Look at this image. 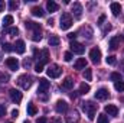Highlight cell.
<instances>
[{
    "label": "cell",
    "instance_id": "17",
    "mask_svg": "<svg viewBox=\"0 0 124 123\" xmlns=\"http://www.w3.org/2000/svg\"><path fill=\"white\" fill-rule=\"evenodd\" d=\"M85 67H87V60L85 58H78L74 64L75 70H85Z\"/></svg>",
    "mask_w": 124,
    "mask_h": 123
},
{
    "label": "cell",
    "instance_id": "32",
    "mask_svg": "<svg viewBox=\"0 0 124 123\" xmlns=\"http://www.w3.org/2000/svg\"><path fill=\"white\" fill-rule=\"evenodd\" d=\"M107 64H110V65H114L116 62H117V60H116V57L114 55H110V57H107Z\"/></svg>",
    "mask_w": 124,
    "mask_h": 123
},
{
    "label": "cell",
    "instance_id": "37",
    "mask_svg": "<svg viewBox=\"0 0 124 123\" xmlns=\"http://www.w3.org/2000/svg\"><path fill=\"white\" fill-rule=\"evenodd\" d=\"M6 114V106L4 104H0V117H3Z\"/></svg>",
    "mask_w": 124,
    "mask_h": 123
},
{
    "label": "cell",
    "instance_id": "28",
    "mask_svg": "<svg viewBox=\"0 0 124 123\" xmlns=\"http://www.w3.org/2000/svg\"><path fill=\"white\" fill-rule=\"evenodd\" d=\"M110 78H111V81H114V83L121 81V74H120V72H111Z\"/></svg>",
    "mask_w": 124,
    "mask_h": 123
},
{
    "label": "cell",
    "instance_id": "43",
    "mask_svg": "<svg viewBox=\"0 0 124 123\" xmlns=\"http://www.w3.org/2000/svg\"><path fill=\"white\" fill-rule=\"evenodd\" d=\"M4 6H6V4H4V1H3V0H0V12H3V10H4Z\"/></svg>",
    "mask_w": 124,
    "mask_h": 123
},
{
    "label": "cell",
    "instance_id": "33",
    "mask_svg": "<svg viewBox=\"0 0 124 123\" xmlns=\"http://www.w3.org/2000/svg\"><path fill=\"white\" fill-rule=\"evenodd\" d=\"M9 7H10L12 10H15V9H17V7H19V3H17V1H15V0H10Z\"/></svg>",
    "mask_w": 124,
    "mask_h": 123
},
{
    "label": "cell",
    "instance_id": "18",
    "mask_svg": "<svg viewBox=\"0 0 124 123\" xmlns=\"http://www.w3.org/2000/svg\"><path fill=\"white\" fill-rule=\"evenodd\" d=\"M120 41H121V38L120 36H116V38H111L110 39V49H117L118 48V45H120Z\"/></svg>",
    "mask_w": 124,
    "mask_h": 123
},
{
    "label": "cell",
    "instance_id": "15",
    "mask_svg": "<svg viewBox=\"0 0 124 123\" xmlns=\"http://www.w3.org/2000/svg\"><path fill=\"white\" fill-rule=\"evenodd\" d=\"M72 13L75 15V18H81V15H82V6H81V3H78V1H75L74 4H72Z\"/></svg>",
    "mask_w": 124,
    "mask_h": 123
},
{
    "label": "cell",
    "instance_id": "9",
    "mask_svg": "<svg viewBox=\"0 0 124 123\" xmlns=\"http://www.w3.org/2000/svg\"><path fill=\"white\" fill-rule=\"evenodd\" d=\"M9 94H10V98H12V101H13V103L19 104V103L22 101V93L19 91V90H16V88H12V90L9 91Z\"/></svg>",
    "mask_w": 124,
    "mask_h": 123
},
{
    "label": "cell",
    "instance_id": "36",
    "mask_svg": "<svg viewBox=\"0 0 124 123\" xmlns=\"http://www.w3.org/2000/svg\"><path fill=\"white\" fill-rule=\"evenodd\" d=\"M35 71H36V72H42V71H43V65L38 62V64L35 65Z\"/></svg>",
    "mask_w": 124,
    "mask_h": 123
},
{
    "label": "cell",
    "instance_id": "24",
    "mask_svg": "<svg viewBox=\"0 0 124 123\" xmlns=\"http://www.w3.org/2000/svg\"><path fill=\"white\" fill-rule=\"evenodd\" d=\"M59 42H61V39H59L56 35H52V36L49 38V45H51V46H58Z\"/></svg>",
    "mask_w": 124,
    "mask_h": 123
},
{
    "label": "cell",
    "instance_id": "5",
    "mask_svg": "<svg viewBox=\"0 0 124 123\" xmlns=\"http://www.w3.org/2000/svg\"><path fill=\"white\" fill-rule=\"evenodd\" d=\"M46 72H48V75H49L51 78H58V77L61 75L62 70L59 68V65H56V64H51V65L48 67Z\"/></svg>",
    "mask_w": 124,
    "mask_h": 123
},
{
    "label": "cell",
    "instance_id": "8",
    "mask_svg": "<svg viewBox=\"0 0 124 123\" xmlns=\"http://www.w3.org/2000/svg\"><path fill=\"white\" fill-rule=\"evenodd\" d=\"M90 58H91V61L94 64H100V61H101V51H100V48H93L90 51Z\"/></svg>",
    "mask_w": 124,
    "mask_h": 123
},
{
    "label": "cell",
    "instance_id": "38",
    "mask_svg": "<svg viewBox=\"0 0 124 123\" xmlns=\"http://www.w3.org/2000/svg\"><path fill=\"white\" fill-rule=\"evenodd\" d=\"M51 123H62V120H61V117H52Z\"/></svg>",
    "mask_w": 124,
    "mask_h": 123
},
{
    "label": "cell",
    "instance_id": "39",
    "mask_svg": "<svg viewBox=\"0 0 124 123\" xmlns=\"http://www.w3.org/2000/svg\"><path fill=\"white\" fill-rule=\"evenodd\" d=\"M23 67H25V68H29V67H31V60H25V61H23Z\"/></svg>",
    "mask_w": 124,
    "mask_h": 123
},
{
    "label": "cell",
    "instance_id": "42",
    "mask_svg": "<svg viewBox=\"0 0 124 123\" xmlns=\"http://www.w3.org/2000/svg\"><path fill=\"white\" fill-rule=\"evenodd\" d=\"M46 122H48V120H46V117H39L36 123H46Z\"/></svg>",
    "mask_w": 124,
    "mask_h": 123
},
{
    "label": "cell",
    "instance_id": "6",
    "mask_svg": "<svg viewBox=\"0 0 124 123\" xmlns=\"http://www.w3.org/2000/svg\"><path fill=\"white\" fill-rule=\"evenodd\" d=\"M33 54H35V58H36V60H39V64L45 65V64L48 62L49 55H48V51H46V49H43V51H38V49H35V51H33Z\"/></svg>",
    "mask_w": 124,
    "mask_h": 123
},
{
    "label": "cell",
    "instance_id": "46",
    "mask_svg": "<svg viewBox=\"0 0 124 123\" xmlns=\"http://www.w3.org/2000/svg\"><path fill=\"white\" fill-rule=\"evenodd\" d=\"M48 25H49V26H52V25H54V20H52V19H49V22H48Z\"/></svg>",
    "mask_w": 124,
    "mask_h": 123
},
{
    "label": "cell",
    "instance_id": "50",
    "mask_svg": "<svg viewBox=\"0 0 124 123\" xmlns=\"http://www.w3.org/2000/svg\"><path fill=\"white\" fill-rule=\"evenodd\" d=\"M25 123H29V122H25Z\"/></svg>",
    "mask_w": 124,
    "mask_h": 123
},
{
    "label": "cell",
    "instance_id": "48",
    "mask_svg": "<svg viewBox=\"0 0 124 123\" xmlns=\"http://www.w3.org/2000/svg\"><path fill=\"white\" fill-rule=\"evenodd\" d=\"M0 61H1V54H0Z\"/></svg>",
    "mask_w": 124,
    "mask_h": 123
},
{
    "label": "cell",
    "instance_id": "35",
    "mask_svg": "<svg viewBox=\"0 0 124 123\" xmlns=\"http://www.w3.org/2000/svg\"><path fill=\"white\" fill-rule=\"evenodd\" d=\"M63 60L66 62H69L72 60V52H65V54H63Z\"/></svg>",
    "mask_w": 124,
    "mask_h": 123
},
{
    "label": "cell",
    "instance_id": "21",
    "mask_svg": "<svg viewBox=\"0 0 124 123\" xmlns=\"http://www.w3.org/2000/svg\"><path fill=\"white\" fill-rule=\"evenodd\" d=\"M62 87L66 88V90H71V88L74 87V80H72L71 77H66V78L62 81Z\"/></svg>",
    "mask_w": 124,
    "mask_h": 123
},
{
    "label": "cell",
    "instance_id": "27",
    "mask_svg": "<svg viewBox=\"0 0 124 123\" xmlns=\"http://www.w3.org/2000/svg\"><path fill=\"white\" fill-rule=\"evenodd\" d=\"M97 123H110L108 120V116L107 114H98V117H97Z\"/></svg>",
    "mask_w": 124,
    "mask_h": 123
},
{
    "label": "cell",
    "instance_id": "26",
    "mask_svg": "<svg viewBox=\"0 0 124 123\" xmlns=\"http://www.w3.org/2000/svg\"><path fill=\"white\" fill-rule=\"evenodd\" d=\"M84 78H85L87 81H91V80H93V70H91V68H85V71H84Z\"/></svg>",
    "mask_w": 124,
    "mask_h": 123
},
{
    "label": "cell",
    "instance_id": "51",
    "mask_svg": "<svg viewBox=\"0 0 124 123\" xmlns=\"http://www.w3.org/2000/svg\"><path fill=\"white\" fill-rule=\"evenodd\" d=\"M123 101H124V98H123Z\"/></svg>",
    "mask_w": 124,
    "mask_h": 123
},
{
    "label": "cell",
    "instance_id": "34",
    "mask_svg": "<svg viewBox=\"0 0 124 123\" xmlns=\"http://www.w3.org/2000/svg\"><path fill=\"white\" fill-rule=\"evenodd\" d=\"M3 49H4L6 52H12L15 48H13V45H10V44H4V45H3Z\"/></svg>",
    "mask_w": 124,
    "mask_h": 123
},
{
    "label": "cell",
    "instance_id": "49",
    "mask_svg": "<svg viewBox=\"0 0 124 123\" xmlns=\"http://www.w3.org/2000/svg\"><path fill=\"white\" fill-rule=\"evenodd\" d=\"M7 123H12V122H7Z\"/></svg>",
    "mask_w": 124,
    "mask_h": 123
},
{
    "label": "cell",
    "instance_id": "23",
    "mask_svg": "<svg viewBox=\"0 0 124 123\" xmlns=\"http://www.w3.org/2000/svg\"><path fill=\"white\" fill-rule=\"evenodd\" d=\"M12 23H13V16H10V15L4 16V19H3V26H4V28H10Z\"/></svg>",
    "mask_w": 124,
    "mask_h": 123
},
{
    "label": "cell",
    "instance_id": "22",
    "mask_svg": "<svg viewBox=\"0 0 124 123\" xmlns=\"http://www.w3.org/2000/svg\"><path fill=\"white\" fill-rule=\"evenodd\" d=\"M111 12H113V15L114 16H118L120 15V12H121V4L120 3H111Z\"/></svg>",
    "mask_w": 124,
    "mask_h": 123
},
{
    "label": "cell",
    "instance_id": "1",
    "mask_svg": "<svg viewBox=\"0 0 124 123\" xmlns=\"http://www.w3.org/2000/svg\"><path fill=\"white\" fill-rule=\"evenodd\" d=\"M25 25H26V28H28V29H31V31H32V39H33L35 42H38V41H40V39H42V28H40V25H39V23L32 22V20H28Z\"/></svg>",
    "mask_w": 124,
    "mask_h": 123
},
{
    "label": "cell",
    "instance_id": "2",
    "mask_svg": "<svg viewBox=\"0 0 124 123\" xmlns=\"http://www.w3.org/2000/svg\"><path fill=\"white\" fill-rule=\"evenodd\" d=\"M82 110L88 114V119L93 120L95 116V112H97V104H94L93 101H85V103H82Z\"/></svg>",
    "mask_w": 124,
    "mask_h": 123
},
{
    "label": "cell",
    "instance_id": "29",
    "mask_svg": "<svg viewBox=\"0 0 124 123\" xmlns=\"http://www.w3.org/2000/svg\"><path fill=\"white\" fill-rule=\"evenodd\" d=\"M90 91V86L88 84H85V83H82L81 84V87H79V94H87V93Z\"/></svg>",
    "mask_w": 124,
    "mask_h": 123
},
{
    "label": "cell",
    "instance_id": "19",
    "mask_svg": "<svg viewBox=\"0 0 124 123\" xmlns=\"http://www.w3.org/2000/svg\"><path fill=\"white\" fill-rule=\"evenodd\" d=\"M32 15L33 16H36V18H42V16H45V12H43V9L42 7H39V6H35V7H32Z\"/></svg>",
    "mask_w": 124,
    "mask_h": 123
},
{
    "label": "cell",
    "instance_id": "14",
    "mask_svg": "<svg viewBox=\"0 0 124 123\" xmlns=\"http://www.w3.org/2000/svg\"><path fill=\"white\" fill-rule=\"evenodd\" d=\"M6 65H7L12 71H16V70L19 68V61H17V58H7V60H6Z\"/></svg>",
    "mask_w": 124,
    "mask_h": 123
},
{
    "label": "cell",
    "instance_id": "16",
    "mask_svg": "<svg viewBox=\"0 0 124 123\" xmlns=\"http://www.w3.org/2000/svg\"><path fill=\"white\" fill-rule=\"evenodd\" d=\"M15 51L17 52V54H25V51H26V46H25V42L22 41V39H19L15 45Z\"/></svg>",
    "mask_w": 124,
    "mask_h": 123
},
{
    "label": "cell",
    "instance_id": "7",
    "mask_svg": "<svg viewBox=\"0 0 124 123\" xmlns=\"http://www.w3.org/2000/svg\"><path fill=\"white\" fill-rule=\"evenodd\" d=\"M69 46H71V51H72L74 54H78V55H82V54L85 52V46H84L82 44H79V42H75V41H72Z\"/></svg>",
    "mask_w": 124,
    "mask_h": 123
},
{
    "label": "cell",
    "instance_id": "4",
    "mask_svg": "<svg viewBox=\"0 0 124 123\" xmlns=\"http://www.w3.org/2000/svg\"><path fill=\"white\" fill-rule=\"evenodd\" d=\"M17 84L23 88V90H28V88H31L32 86V77H29V75H20L19 78H17Z\"/></svg>",
    "mask_w": 124,
    "mask_h": 123
},
{
    "label": "cell",
    "instance_id": "41",
    "mask_svg": "<svg viewBox=\"0 0 124 123\" xmlns=\"http://www.w3.org/2000/svg\"><path fill=\"white\" fill-rule=\"evenodd\" d=\"M68 38L72 41V39H75V38H77V33H75V32H71V33H68Z\"/></svg>",
    "mask_w": 124,
    "mask_h": 123
},
{
    "label": "cell",
    "instance_id": "10",
    "mask_svg": "<svg viewBox=\"0 0 124 123\" xmlns=\"http://www.w3.org/2000/svg\"><path fill=\"white\" fill-rule=\"evenodd\" d=\"M49 87H51V83H49L46 78H40V80H39V90H38V93H39V94L46 93L49 90Z\"/></svg>",
    "mask_w": 124,
    "mask_h": 123
},
{
    "label": "cell",
    "instance_id": "47",
    "mask_svg": "<svg viewBox=\"0 0 124 123\" xmlns=\"http://www.w3.org/2000/svg\"><path fill=\"white\" fill-rule=\"evenodd\" d=\"M68 123H77V122H72V120H68Z\"/></svg>",
    "mask_w": 124,
    "mask_h": 123
},
{
    "label": "cell",
    "instance_id": "13",
    "mask_svg": "<svg viewBox=\"0 0 124 123\" xmlns=\"http://www.w3.org/2000/svg\"><path fill=\"white\" fill-rule=\"evenodd\" d=\"M55 109H56V112H58V113H65V112L68 110V103H66L65 100H58V101H56Z\"/></svg>",
    "mask_w": 124,
    "mask_h": 123
},
{
    "label": "cell",
    "instance_id": "3",
    "mask_svg": "<svg viewBox=\"0 0 124 123\" xmlns=\"http://www.w3.org/2000/svg\"><path fill=\"white\" fill-rule=\"evenodd\" d=\"M59 26H61L62 31H66V29H69L71 26H72V16L69 15V13H62L61 19H59Z\"/></svg>",
    "mask_w": 124,
    "mask_h": 123
},
{
    "label": "cell",
    "instance_id": "12",
    "mask_svg": "<svg viewBox=\"0 0 124 123\" xmlns=\"http://www.w3.org/2000/svg\"><path fill=\"white\" fill-rule=\"evenodd\" d=\"M108 97H110V93H108L107 88H100L95 93V98L97 100H107Z\"/></svg>",
    "mask_w": 124,
    "mask_h": 123
},
{
    "label": "cell",
    "instance_id": "44",
    "mask_svg": "<svg viewBox=\"0 0 124 123\" xmlns=\"http://www.w3.org/2000/svg\"><path fill=\"white\" fill-rule=\"evenodd\" d=\"M108 31H111V25H107V26L104 28V31H102V32H104V33H107Z\"/></svg>",
    "mask_w": 124,
    "mask_h": 123
},
{
    "label": "cell",
    "instance_id": "30",
    "mask_svg": "<svg viewBox=\"0 0 124 123\" xmlns=\"http://www.w3.org/2000/svg\"><path fill=\"white\" fill-rule=\"evenodd\" d=\"M7 33H9L10 36H16V35L19 33V29L15 28V26H10V28H7Z\"/></svg>",
    "mask_w": 124,
    "mask_h": 123
},
{
    "label": "cell",
    "instance_id": "45",
    "mask_svg": "<svg viewBox=\"0 0 124 123\" xmlns=\"http://www.w3.org/2000/svg\"><path fill=\"white\" fill-rule=\"evenodd\" d=\"M12 116H13V117H17V116H19V112H17V110H12Z\"/></svg>",
    "mask_w": 124,
    "mask_h": 123
},
{
    "label": "cell",
    "instance_id": "11",
    "mask_svg": "<svg viewBox=\"0 0 124 123\" xmlns=\"http://www.w3.org/2000/svg\"><path fill=\"white\" fill-rule=\"evenodd\" d=\"M104 110H105V113H108V116H113V117H116L118 114V107L114 104H107L104 107Z\"/></svg>",
    "mask_w": 124,
    "mask_h": 123
},
{
    "label": "cell",
    "instance_id": "20",
    "mask_svg": "<svg viewBox=\"0 0 124 123\" xmlns=\"http://www.w3.org/2000/svg\"><path fill=\"white\" fill-rule=\"evenodd\" d=\"M46 9H48L51 13H54V12H56V10L59 9V6H58V3H55L54 0H49V1L46 3Z\"/></svg>",
    "mask_w": 124,
    "mask_h": 123
},
{
    "label": "cell",
    "instance_id": "40",
    "mask_svg": "<svg viewBox=\"0 0 124 123\" xmlns=\"http://www.w3.org/2000/svg\"><path fill=\"white\" fill-rule=\"evenodd\" d=\"M104 20H105V16H104V15H102V16H100V19H98V22H97V23H98V25H100V26H101V25H102V22H104Z\"/></svg>",
    "mask_w": 124,
    "mask_h": 123
},
{
    "label": "cell",
    "instance_id": "25",
    "mask_svg": "<svg viewBox=\"0 0 124 123\" xmlns=\"http://www.w3.org/2000/svg\"><path fill=\"white\" fill-rule=\"evenodd\" d=\"M36 113H38L36 106H35L33 103H29V104H28V114H29V116H35Z\"/></svg>",
    "mask_w": 124,
    "mask_h": 123
},
{
    "label": "cell",
    "instance_id": "31",
    "mask_svg": "<svg viewBox=\"0 0 124 123\" xmlns=\"http://www.w3.org/2000/svg\"><path fill=\"white\" fill-rule=\"evenodd\" d=\"M114 87H116V90H117V91H124V83L123 81H117V83H116V84H114Z\"/></svg>",
    "mask_w": 124,
    "mask_h": 123
}]
</instances>
